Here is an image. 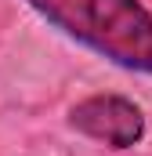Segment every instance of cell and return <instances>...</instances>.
<instances>
[{
	"mask_svg": "<svg viewBox=\"0 0 152 156\" xmlns=\"http://www.w3.org/2000/svg\"><path fill=\"white\" fill-rule=\"evenodd\" d=\"M69 40L119 69L152 76V11L141 0H26Z\"/></svg>",
	"mask_w": 152,
	"mask_h": 156,
	"instance_id": "6da1fadb",
	"label": "cell"
},
{
	"mask_svg": "<svg viewBox=\"0 0 152 156\" xmlns=\"http://www.w3.org/2000/svg\"><path fill=\"white\" fill-rule=\"evenodd\" d=\"M73 131L109 145V149H130L145 138V113L119 94H91L69 109Z\"/></svg>",
	"mask_w": 152,
	"mask_h": 156,
	"instance_id": "7a4b0ae2",
	"label": "cell"
}]
</instances>
